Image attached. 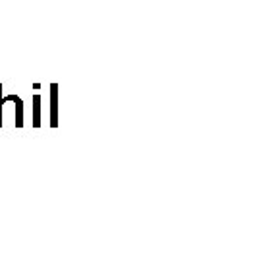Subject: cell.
Masks as SVG:
<instances>
[{"label":"cell","mask_w":278,"mask_h":261,"mask_svg":"<svg viewBox=\"0 0 278 261\" xmlns=\"http://www.w3.org/2000/svg\"><path fill=\"white\" fill-rule=\"evenodd\" d=\"M39 124H41V95L37 91L33 97V126L39 128Z\"/></svg>","instance_id":"1"},{"label":"cell","mask_w":278,"mask_h":261,"mask_svg":"<svg viewBox=\"0 0 278 261\" xmlns=\"http://www.w3.org/2000/svg\"><path fill=\"white\" fill-rule=\"evenodd\" d=\"M52 89V114H50V124L52 126H56V85H52L50 87Z\"/></svg>","instance_id":"2"},{"label":"cell","mask_w":278,"mask_h":261,"mask_svg":"<svg viewBox=\"0 0 278 261\" xmlns=\"http://www.w3.org/2000/svg\"><path fill=\"white\" fill-rule=\"evenodd\" d=\"M2 110H4V108H2V85H0V126L4 124V122H2Z\"/></svg>","instance_id":"3"}]
</instances>
